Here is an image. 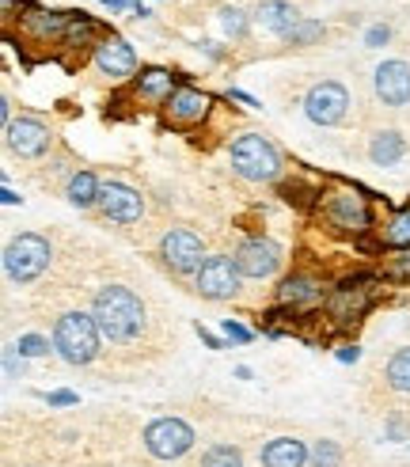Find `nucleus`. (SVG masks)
Segmentation results:
<instances>
[{
    "label": "nucleus",
    "instance_id": "nucleus-24",
    "mask_svg": "<svg viewBox=\"0 0 410 467\" xmlns=\"http://www.w3.org/2000/svg\"><path fill=\"white\" fill-rule=\"evenodd\" d=\"M384 244H387V248H399V251H406V248H410V205H406V210H399L396 217L387 220V229H384Z\"/></svg>",
    "mask_w": 410,
    "mask_h": 467
},
{
    "label": "nucleus",
    "instance_id": "nucleus-6",
    "mask_svg": "<svg viewBox=\"0 0 410 467\" xmlns=\"http://www.w3.org/2000/svg\"><path fill=\"white\" fill-rule=\"evenodd\" d=\"M239 277H244V270H239L232 258L213 255V258H205L201 263L194 285H198L201 296H210V301H228V296L239 293Z\"/></svg>",
    "mask_w": 410,
    "mask_h": 467
},
{
    "label": "nucleus",
    "instance_id": "nucleus-4",
    "mask_svg": "<svg viewBox=\"0 0 410 467\" xmlns=\"http://www.w3.org/2000/svg\"><path fill=\"white\" fill-rule=\"evenodd\" d=\"M50 239L46 236H34V232H27V236H15L12 244L5 248V274L12 277V282H20V285H27V282H34L46 266H50Z\"/></svg>",
    "mask_w": 410,
    "mask_h": 467
},
{
    "label": "nucleus",
    "instance_id": "nucleus-17",
    "mask_svg": "<svg viewBox=\"0 0 410 467\" xmlns=\"http://www.w3.org/2000/svg\"><path fill=\"white\" fill-rule=\"evenodd\" d=\"M210 96L198 88H175V96L167 99V118L172 122H201L210 115Z\"/></svg>",
    "mask_w": 410,
    "mask_h": 467
},
{
    "label": "nucleus",
    "instance_id": "nucleus-5",
    "mask_svg": "<svg viewBox=\"0 0 410 467\" xmlns=\"http://www.w3.org/2000/svg\"><path fill=\"white\" fill-rule=\"evenodd\" d=\"M144 448L156 460H179L194 448V429L182 418H156L144 425Z\"/></svg>",
    "mask_w": 410,
    "mask_h": 467
},
{
    "label": "nucleus",
    "instance_id": "nucleus-20",
    "mask_svg": "<svg viewBox=\"0 0 410 467\" xmlns=\"http://www.w3.org/2000/svg\"><path fill=\"white\" fill-rule=\"evenodd\" d=\"M320 293H323V285L315 282V277H308V274H293V277H285V282L277 285V301L296 308V304L320 301Z\"/></svg>",
    "mask_w": 410,
    "mask_h": 467
},
{
    "label": "nucleus",
    "instance_id": "nucleus-30",
    "mask_svg": "<svg viewBox=\"0 0 410 467\" xmlns=\"http://www.w3.org/2000/svg\"><path fill=\"white\" fill-rule=\"evenodd\" d=\"M15 353H20V358H42V353H50V342L42 334H23V339L15 342Z\"/></svg>",
    "mask_w": 410,
    "mask_h": 467
},
{
    "label": "nucleus",
    "instance_id": "nucleus-32",
    "mask_svg": "<svg viewBox=\"0 0 410 467\" xmlns=\"http://www.w3.org/2000/svg\"><path fill=\"white\" fill-rule=\"evenodd\" d=\"M220 20H225V31H228V34H236V39L247 31V20H244V15H239L236 8H228L225 15H220Z\"/></svg>",
    "mask_w": 410,
    "mask_h": 467
},
{
    "label": "nucleus",
    "instance_id": "nucleus-15",
    "mask_svg": "<svg viewBox=\"0 0 410 467\" xmlns=\"http://www.w3.org/2000/svg\"><path fill=\"white\" fill-rule=\"evenodd\" d=\"M368 301H372V282H346V285L334 289L327 312L334 315V320L346 323V320H358V315L368 308Z\"/></svg>",
    "mask_w": 410,
    "mask_h": 467
},
{
    "label": "nucleus",
    "instance_id": "nucleus-28",
    "mask_svg": "<svg viewBox=\"0 0 410 467\" xmlns=\"http://www.w3.org/2000/svg\"><path fill=\"white\" fill-rule=\"evenodd\" d=\"M91 34H96V20H88V15H69V31H65V39L69 46H84Z\"/></svg>",
    "mask_w": 410,
    "mask_h": 467
},
{
    "label": "nucleus",
    "instance_id": "nucleus-31",
    "mask_svg": "<svg viewBox=\"0 0 410 467\" xmlns=\"http://www.w3.org/2000/svg\"><path fill=\"white\" fill-rule=\"evenodd\" d=\"M220 331H225L228 339H232V342H239V346L251 342V331H247L244 323H236V320H225V323H220Z\"/></svg>",
    "mask_w": 410,
    "mask_h": 467
},
{
    "label": "nucleus",
    "instance_id": "nucleus-3",
    "mask_svg": "<svg viewBox=\"0 0 410 467\" xmlns=\"http://www.w3.org/2000/svg\"><path fill=\"white\" fill-rule=\"evenodd\" d=\"M232 167L251 182H266L282 172V156L263 134H244L232 141Z\"/></svg>",
    "mask_w": 410,
    "mask_h": 467
},
{
    "label": "nucleus",
    "instance_id": "nucleus-19",
    "mask_svg": "<svg viewBox=\"0 0 410 467\" xmlns=\"http://www.w3.org/2000/svg\"><path fill=\"white\" fill-rule=\"evenodd\" d=\"M23 27L39 42H61L65 31H69V15H61V12H27Z\"/></svg>",
    "mask_w": 410,
    "mask_h": 467
},
{
    "label": "nucleus",
    "instance_id": "nucleus-22",
    "mask_svg": "<svg viewBox=\"0 0 410 467\" xmlns=\"http://www.w3.org/2000/svg\"><path fill=\"white\" fill-rule=\"evenodd\" d=\"M258 23L285 39V34H289L296 23H301V15H296V8H293V5H285V0H266V5L258 8Z\"/></svg>",
    "mask_w": 410,
    "mask_h": 467
},
{
    "label": "nucleus",
    "instance_id": "nucleus-21",
    "mask_svg": "<svg viewBox=\"0 0 410 467\" xmlns=\"http://www.w3.org/2000/svg\"><path fill=\"white\" fill-rule=\"evenodd\" d=\"M137 96L144 103H167L175 96V84H172V72L167 69H144L137 77Z\"/></svg>",
    "mask_w": 410,
    "mask_h": 467
},
{
    "label": "nucleus",
    "instance_id": "nucleus-7",
    "mask_svg": "<svg viewBox=\"0 0 410 467\" xmlns=\"http://www.w3.org/2000/svg\"><path fill=\"white\" fill-rule=\"evenodd\" d=\"M304 110H308V118L315 126H339L346 118V110H349V91L342 84H334V80H323V84H315L308 91Z\"/></svg>",
    "mask_w": 410,
    "mask_h": 467
},
{
    "label": "nucleus",
    "instance_id": "nucleus-12",
    "mask_svg": "<svg viewBox=\"0 0 410 467\" xmlns=\"http://www.w3.org/2000/svg\"><path fill=\"white\" fill-rule=\"evenodd\" d=\"M99 210H103L110 220H118V224H134V220H141V213H144V201H141V194L134 191V186H126V182H103Z\"/></svg>",
    "mask_w": 410,
    "mask_h": 467
},
{
    "label": "nucleus",
    "instance_id": "nucleus-13",
    "mask_svg": "<svg viewBox=\"0 0 410 467\" xmlns=\"http://www.w3.org/2000/svg\"><path fill=\"white\" fill-rule=\"evenodd\" d=\"M96 65H99V72H107L110 80H126V77H134L137 72V53L126 39L110 34V39H103L99 50H96Z\"/></svg>",
    "mask_w": 410,
    "mask_h": 467
},
{
    "label": "nucleus",
    "instance_id": "nucleus-26",
    "mask_svg": "<svg viewBox=\"0 0 410 467\" xmlns=\"http://www.w3.org/2000/svg\"><path fill=\"white\" fill-rule=\"evenodd\" d=\"M198 467H244V453H239L236 444H213V448H205Z\"/></svg>",
    "mask_w": 410,
    "mask_h": 467
},
{
    "label": "nucleus",
    "instance_id": "nucleus-27",
    "mask_svg": "<svg viewBox=\"0 0 410 467\" xmlns=\"http://www.w3.org/2000/svg\"><path fill=\"white\" fill-rule=\"evenodd\" d=\"M312 467H342V448L334 441H315L312 444Z\"/></svg>",
    "mask_w": 410,
    "mask_h": 467
},
{
    "label": "nucleus",
    "instance_id": "nucleus-35",
    "mask_svg": "<svg viewBox=\"0 0 410 467\" xmlns=\"http://www.w3.org/2000/svg\"><path fill=\"white\" fill-rule=\"evenodd\" d=\"M50 406H72V403H77V391H46V396H42Z\"/></svg>",
    "mask_w": 410,
    "mask_h": 467
},
{
    "label": "nucleus",
    "instance_id": "nucleus-10",
    "mask_svg": "<svg viewBox=\"0 0 410 467\" xmlns=\"http://www.w3.org/2000/svg\"><path fill=\"white\" fill-rule=\"evenodd\" d=\"M372 91L384 107H406L410 103V65L406 61H384L372 69Z\"/></svg>",
    "mask_w": 410,
    "mask_h": 467
},
{
    "label": "nucleus",
    "instance_id": "nucleus-14",
    "mask_svg": "<svg viewBox=\"0 0 410 467\" xmlns=\"http://www.w3.org/2000/svg\"><path fill=\"white\" fill-rule=\"evenodd\" d=\"M8 148L12 153H20V156H27V160H34V156H42L46 148H50V129L39 122V118H31V115H23V118H15L8 129Z\"/></svg>",
    "mask_w": 410,
    "mask_h": 467
},
{
    "label": "nucleus",
    "instance_id": "nucleus-16",
    "mask_svg": "<svg viewBox=\"0 0 410 467\" xmlns=\"http://www.w3.org/2000/svg\"><path fill=\"white\" fill-rule=\"evenodd\" d=\"M312 448L301 437H274L263 444V467H308Z\"/></svg>",
    "mask_w": 410,
    "mask_h": 467
},
{
    "label": "nucleus",
    "instance_id": "nucleus-11",
    "mask_svg": "<svg viewBox=\"0 0 410 467\" xmlns=\"http://www.w3.org/2000/svg\"><path fill=\"white\" fill-rule=\"evenodd\" d=\"M236 266L247 277H270L277 266H282V248H277L274 239H263V236L244 239L239 251H236Z\"/></svg>",
    "mask_w": 410,
    "mask_h": 467
},
{
    "label": "nucleus",
    "instance_id": "nucleus-40",
    "mask_svg": "<svg viewBox=\"0 0 410 467\" xmlns=\"http://www.w3.org/2000/svg\"><path fill=\"white\" fill-rule=\"evenodd\" d=\"M0 201H5V205H15V201H20V194H15L12 186H5V191H0Z\"/></svg>",
    "mask_w": 410,
    "mask_h": 467
},
{
    "label": "nucleus",
    "instance_id": "nucleus-33",
    "mask_svg": "<svg viewBox=\"0 0 410 467\" xmlns=\"http://www.w3.org/2000/svg\"><path fill=\"white\" fill-rule=\"evenodd\" d=\"M387 39H391V31L384 27V23H377V27H368V34H365V46H387Z\"/></svg>",
    "mask_w": 410,
    "mask_h": 467
},
{
    "label": "nucleus",
    "instance_id": "nucleus-18",
    "mask_svg": "<svg viewBox=\"0 0 410 467\" xmlns=\"http://www.w3.org/2000/svg\"><path fill=\"white\" fill-rule=\"evenodd\" d=\"M403 153H406V141H403L399 129H380V134H372V141H368V160L380 163V167L399 163Z\"/></svg>",
    "mask_w": 410,
    "mask_h": 467
},
{
    "label": "nucleus",
    "instance_id": "nucleus-34",
    "mask_svg": "<svg viewBox=\"0 0 410 467\" xmlns=\"http://www.w3.org/2000/svg\"><path fill=\"white\" fill-rule=\"evenodd\" d=\"M387 437L391 441H406L410 437V422L406 418H387Z\"/></svg>",
    "mask_w": 410,
    "mask_h": 467
},
{
    "label": "nucleus",
    "instance_id": "nucleus-2",
    "mask_svg": "<svg viewBox=\"0 0 410 467\" xmlns=\"http://www.w3.org/2000/svg\"><path fill=\"white\" fill-rule=\"evenodd\" d=\"M99 323L91 312H65L53 327V350L65 365H88L99 353Z\"/></svg>",
    "mask_w": 410,
    "mask_h": 467
},
{
    "label": "nucleus",
    "instance_id": "nucleus-36",
    "mask_svg": "<svg viewBox=\"0 0 410 467\" xmlns=\"http://www.w3.org/2000/svg\"><path fill=\"white\" fill-rule=\"evenodd\" d=\"M198 334H201V342L210 346V350H225V342H220V339H217V334H213L210 327H201V323H198Z\"/></svg>",
    "mask_w": 410,
    "mask_h": 467
},
{
    "label": "nucleus",
    "instance_id": "nucleus-38",
    "mask_svg": "<svg viewBox=\"0 0 410 467\" xmlns=\"http://www.w3.org/2000/svg\"><path fill=\"white\" fill-rule=\"evenodd\" d=\"M358 358H361V346H342V350H339V361H342V365H353Z\"/></svg>",
    "mask_w": 410,
    "mask_h": 467
},
{
    "label": "nucleus",
    "instance_id": "nucleus-29",
    "mask_svg": "<svg viewBox=\"0 0 410 467\" xmlns=\"http://www.w3.org/2000/svg\"><path fill=\"white\" fill-rule=\"evenodd\" d=\"M285 39L293 42V46H308V42H315V39H323V23H315V20H301L296 23Z\"/></svg>",
    "mask_w": 410,
    "mask_h": 467
},
{
    "label": "nucleus",
    "instance_id": "nucleus-37",
    "mask_svg": "<svg viewBox=\"0 0 410 467\" xmlns=\"http://www.w3.org/2000/svg\"><path fill=\"white\" fill-rule=\"evenodd\" d=\"M103 8L110 12H122V8H141V0H103ZM144 12V8H141Z\"/></svg>",
    "mask_w": 410,
    "mask_h": 467
},
{
    "label": "nucleus",
    "instance_id": "nucleus-25",
    "mask_svg": "<svg viewBox=\"0 0 410 467\" xmlns=\"http://www.w3.org/2000/svg\"><path fill=\"white\" fill-rule=\"evenodd\" d=\"M384 377H387V384L396 388V391H410V346H403V350L396 353V358L387 361Z\"/></svg>",
    "mask_w": 410,
    "mask_h": 467
},
{
    "label": "nucleus",
    "instance_id": "nucleus-23",
    "mask_svg": "<svg viewBox=\"0 0 410 467\" xmlns=\"http://www.w3.org/2000/svg\"><path fill=\"white\" fill-rule=\"evenodd\" d=\"M99 191H103V182L91 175V172H77L69 179V186H65V198L77 205V210H88V205H96L99 201Z\"/></svg>",
    "mask_w": 410,
    "mask_h": 467
},
{
    "label": "nucleus",
    "instance_id": "nucleus-8",
    "mask_svg": "<svg viewBox=\"0 0 410 467\" xmlns=\"http://www.w3.org/2000/svg\"><path fill=\"white\" fill-rule=\"evenodd\" d=\"M327 220L334 224L339 232H368L372 213H368V201L358 191H334L327 198Z\"/></svg>",
    "mask_w": 410,
    "mask_h": 467
},
{
    "label": "nucleus",
    "instance_id": "nucleus-9",
    "mask_svg": "<svg viewBox=\"0 0 410 467\" xmlns=\"http://www.w3.org/2000/svg\"><path fill=\"white\" fill-rule=\"evenodd\" d=\"M160 255H163V263L172 266L175 274H194L201 270V236L191 232V229H175V232H167L163 236V244H160Z\"/></svg>",
    "mask_w": 410,
    "mask_h": 467
},
{
    "label": "nucleus",
    "instance_id": "nucleus-1",
    "mask_svg": "<svg viewBox=\"0 0 410 467\" xmlns=\"http://www.w3.org/2000/svg\"><path fill=\"white\" fill-rule=\"evenodd\" d=\"M91 315H96L99 334L107 342H134L144 331V304H141V296L126 285H103L96 293Z\"/></svg>",
    "mask_w": 410,
    "mask_h": 467
},
{
    "label": "nucleus",
    "instance_id": "nucleus-39",
    "mask_svg": "<svg viewBox=\"0 0 410 467\" xmlns=\"http://www.w3.org/2000/svg\"><path fill=\"white\" fill-rule=\"evenodd\" d=\"M228 99H236V103H244V107H258V103H255V99L247 96V91H239V88H232V91H228Z\"/></svg>",
    "mask_w": 410,
    "mask_h": 467
}]
</instances>
